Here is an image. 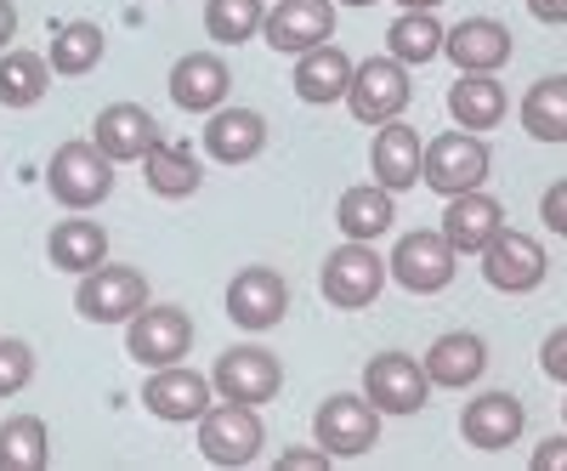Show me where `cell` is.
<instances>
[{
	"label": "cell",
	"instance_id": "ac0fdd59",
	"mask_svg": "<svg viewBox=\"0 0 567 471\" xmlns=\"http://www.w3.org/2000/svg\"><path fill=\"white\" fill-rule=\"evenodd\" d=\"M420 364H425V375H432V387L465 392L488 375V341L471 336V329H449V336H437L432 347H425Z\"/></svg>",
	"mask_w": 567,
	"mask_h": 471
},
{
	"label": "cell",
	"instance_id": "ba28073f",
	"mask_svg": "<svg viewBox=\"0 0 567 471\" xmlns=\"http://www.w3.org/2000/svg\"><path fill=\"white\" fill-rule=\"evenodd\" d=\"M148 307V278L125 262H103L80 273V290H74V313L85 324H125L131 313Z\"/></svg>",
	"mask_w": 567,
	"mask_h": 471
},
{
	"label": "cell",
	"instance_id": "7402d4cb",
	"mask_svg": "<svg viewBox=\"0 0 567 471\" xmlns=\"http://www.w3.org/2000/svg\"><path fill=\"white\" fill-rule=\"evenodd\" d=\"M267 149V120L256 109H216L205 120V154L216 165H250L256 154Z\"/></svg>",
	"mask_w": 567,
	"mask_h": 471
},
{
	"label": "cell",
	"instance_id": "484cf974",
	"mask_svg": "<svg viewBox=\"0 0 567 471\" xmlns=\"http://www.w3.org/2000/svg\"><path fill=\"white\" fill-rule=\"evenodd\" d=\"M449 114H454L460 131H477L483 136V131H494L511 114V98H505V85L494 74H460L449 85Z\"/></svg>",
	"mask_w": 567,
	"mask_h": 471
},
{
	"label": "cell",
	"instance_id": "277c9868",
	"mask_svg": "<svg viewBox=\"0 0 567 471\" xmlns=\"http://www.w3.org/2000/svg\"><path fill=\"white\" fill-rule=\"evenodd\" d=\"M125 352L131 364L142 369H165V364H182L194 352V318L171 301H148L142 313L125 318Z\"/></svg>",
	"mask_w": 567,
	"mask_h": 471
},
{
	"label": "cell",
	"instance_id": "836d02e7",
	"mask_svg": "<svg viewBox=\"0 0 567 471\" xmlns=\"http://www.w3.org/2000/svg\"><path fill=\"white\" fill-rule=\"evenodd\" d=\"M261 18L267 7L261 0H205V34L216 45H245L261 34Z\"/></svg>",
	"mask_w": 567,
	"mask_h": 471
},
{
	"label": "cell",
	"instance_id": "ffe728a7",
	"mask_svg": "<svg viewBox=\"0 0 567 471\" xmlns=\"http://www.w3.org/2000/svg\"><path fill=\"white\" fill-rule=\"evenodd\" d=\"M227 91H233V74L216 52H187L176 58L171 69V103L187 109V114H216L227 103Z\"/></svg>",
	"mask_w": 567,
	"mask_h": 471
},
{
	"label": "cell",
	"instance_id": "5b68a950",
	"mask_svg": "<svg viewBox=\"0 0 567 471\" xmlns=\"http://www.w3.org/2000/svg\"><path fill=\"white\" fill-rule=\"evenodd\" d=\"M261 443H267V427H261V414L250 403H210L199 414V454L210 465H227V471H239L250 460H261Z\"/></svg>",
	"mask_w": 567,
	"mask_h": 471
},
{
	"label": "cell",
	"instance_id": "f35d334b",
	"mask_svg": "<svg viewBox=\"0 0 567 471\" xmlns=\"http://www.w3.org/2000/svg\"><path fill=\"white\" fill-rule=\"evenodd\" d=\"M290 465V471H312V465H329V454L323 449H284L278 454V471Z\"/></svg>",
	"mask_w": 567,
	"mask_h": 471
},
{
	"label": "cell",
	"instance_id": "3957f363",
	"mask_svg": "<svg viewBox=\"0 0 567 471\" xmlns=\"http://www.w3.org/2000/svg\"><path fill=\"white\" fill-rule=\"evenodd\" d=\"M312 432H318V449L329 460H358L381 443V409L363 392H329L312 414Z\"/></svg>",
	"mask_w": 567,
	"mask_h": 471
},
{
	"label": "cell",
	"instance_id": "1f68e13d",
	"mask_svg": "<svg viewBox=\"0 0 567 471\" xmlns=\"http://www.w3.org/2000/svg\"><path fill=\"white\" fill-rule=\"evenodd\" d=\"M52 460V438H45L40 414H12L0 427V471H45Z\"/></svg>",
	"mask_w": 567,
	"mask_h": 471
},
{
	"label": "cell",
	"instance_id": "2e32d148",
	"mask_svg": "<svg viewBox=\"0 0 567 471\" xmlns=\"http://www.w3.org/2000/svg\"><path fill=\"white\" fill-rule=\"evenodd\" d=\"M511 29L499 18H460L449 34H443V58L460 69V74H499L511 63Z\"/></svg>",
	"mask_w": 567,
	"mask_h": 471
},
{
	"label": "cell",
	"instance_id": "8fae6325",
	"mask_svg": "<svg viewBox=\"0 0 567 471\" xmlns=\"http://www.w3.org/2000/svg\"><path fill=\"white\" fill-rule=\"evenodd\" d=\"M363 398L381 414H420L432 398V375L409 352H374L363 364Z\"/></svg>",
	"mask_w": 567,
	"mask_h": 471
},
{
	"label": "cell",
	"instance_id": "f546056e",
	"mask_svg": "<svg viewBox=\"0 0 567 471\" xmlns=\"http://www.w3.org/2000/svg\"><path fill=\"white\" fill-rule=\"evenodd\" d=\"M516 114H523V131L534 143H567V74L534 80Z\"/></svg>",
	"mask_w": 567,
	"mask_h": 471
},
{
	"label": "cell",
	"instance_id": "8992f818",
	"mask_svg": "<svg viewBox=\"0 0 567 471\" xmlns=\"http://www.w3.org/2000/svg\"><path fill=\"white\" fill-rule=\"evenodd\" d=\"M386 278H392V273H386L381 256H374V245L347 239V245L329 250V262H323V273H318V290H323L329 307L358 313V307H369L374 296L386 290Z\"/></svg>",
	"mask_w": 567,
	"mask_h": 471
},
{
	"label": "cell",
	"instance_id": "60d3db41",
	"mask_svg": "<svg viewBox=\"0 0 567 471\" xmlns=\"http://www.w3.org/2000/svg\"><path fill=\"white\" fill-rule=\"evenodd\" d=\"M12 34H18V7H12V0H0V52L12 45Z\"/></svg>",
	"mask_w": 567,
	"mask_h": 471
},
{
	"label": "cell",
	"instance_id": "6da1fadb",
	"mask_svg": "<svg viewBox=\"0 0 567 471\" xmlns=\"http://www.w3.org/2000/svg\"><path fill=\"white\" fill-rule=\"evenodd\" d=\"M420 182L432 187V194L454 199V194H471V187H483L488 182V143L477 131H443L425 143L420 154Z\"/></svg>",
	"mask_w": 567,
	"mask_h": 471
},
{
	"label": "cell",
	"instance_id": "9a60e30c",
	"mask_svg": "<svg viewBox=\"0 0 567 471\" xmlns=\"http://www.w3.org/2000/svg\"><path fill=\"white\" fill-rule=\"evenodd\" d=\"M210 398H216L210 375L182 369V364L148 369V381H142V403H148V414L171 420V427H187V420H199V414L210 409Z\"/></svg>",
	"mask_w": 567,
	"mask_h": 471
},
{
	"label": "cell",
	"instance_id": "52a82bcc",
	"mask_svg": "<svg viewBox=\"0 0 567 471\" xmlns=\"http://www.w3.org/2000/svg\"><path fill=\"white\" fill-rule=\"evenodd\" d=\"M414 98V85H409V69L386 52V58H363L352 63V85H347V109L358 125H386V120H403Z\"/></svg>",
	"mask_w": 567,
	"mask_h": 471
},
{
	"label": "cell",
	"instance_id": "4316f807",
	"mask_svg": "<svg viewBox=\"0 0 567 471\" xmlns=\"http://www.w3.org/2000/svg\"><path fill=\"white\" fill-rule=\"evenodd\" d=\"M336 222H341L347 239L374 245V239H381V233H392V222H398V194H392V187H381V182L347 187L341 205H336Z\"/></svg>",
	"mask_w": 567,
	"mask_h": 471
},
{
	"label": "cell",
	"instance_id": "74e56055",
	"mask_svg": "<svg viewBox=\"0 0 567 471\" xmlns=\"http://www.w3.org/2000/svg\"><path fill=\"white\" fill-rule=\"evenodd\" d=\"M534 471H567V432L561 438H545L534 449Z\"/></svg>",
	"mask_w": 567,
	"mask_h": 471
},
{
	"label": "cell",
	"instance_id": "b9f144b4",
	"mask_svg": "<svg viewBox=\"0 0 567 471\" xmlns=\"http://www.w3.org/2000/svg\"><path fill=\"white\" fill-rule=\"evenodd\" d=\"M398 7H403V12H437L443 0H398Z\"/></svg>",
	"mask_w": 567,
	"mask_h": 471
},
{
	"label": "cell",
	"instance_id": "d590c367",
	"mask_svg": "<svg viewBox=\"0 0 567 471\" xmlns=\"http://www.w3.org/2000/svg\"><path fill=\"white\" fill-rule=\"evenodd\" d=\"M539 222L556 233V239H567V176L545 187V199H539Z\"/></svg>",
	"mask_w": 567,
	"mask_h": 471
},
{
	"label": "cell",
	"instance_id": "d4e9b609",
	"mask_svg": "<svg viewBox=\"0 0 567 471\" xmlns=\"http://www.w3.org/2000/svg\"><path fill=\"white\" fill-rule=\"evenodd\" d=\"M45 256H52V267L58 273H91V267H103L109 262V233L91 222L85 211H74L69 222H58L52 227V239H45Z\"/></svg>",
	"mask_w": 567,
	"mask_h": 471
},
{
	"label": "cell",
	"instance_id": "5bb4252c",
	"mask_svg": "<svg viewBox=\"0 0 567 471\" xmlns=\"http://www.w3.org/2000/svg\"><path fill=\"white\" fill-rule=\"evenodd\" d=\"M284 313H290V278L272 267H239L227 285V318L261 336V329H278Z\"/></svg>",
	"mask_w": 567,
	"mask_h": 471
},
{
	"label": "cell",
	"instance_id": "603a6c76",
	"mask_svg": "<svg viewBox=\"0 0 567 471\" xmlns=\"http://www.w3.org/2000/svg\"><path fill=\"white\" fill-rule=\"evenodd\" d=\"M347 85H352V58L336 40H323V45H312V52L296 58V98L301 103H312V109L347 103Z\"/></svg>",
	"mask_w": 567,
	"mask_h": 471
},
{
	"label": "cell",
	"instance_id": "4dcf8cb0",
	"mask_svg": "<svg viewBox=\"0 0 567 471\" xmlns=\"http://www.w3.org/2000/svg\"><path fill=\"white\" fill-rule=\"evenodd\" d=\"M443 18L437 12H403L392 29H386V52L403 63V69H420V63H432L443 58Z\"/></svg>",
	"mask_w": 567,
	"mask_h": 471
},
{
	"label": "cell",
	"instance_id": "ee69618b",
	"mask_svg": "<svg viewBox=\"0 0 567 471\" xmlns=\"http://www.w3.org/2000/svg\"><path fill=\"white\" fill-rule=\"evenodd\" d=\"M561 427H567V403H561Z\"/></svg>",
	"mask_w": 567,
	"mask_h": 471
},
{
	"label": "cell",
	"instance_id": "7c38bea8",
	"mask_svg": "<svg viewBox=\"0 0 567 471\" xmlns=\"http://www.w3.org/2000/svg\"><path fill=\"white\" fill-rule=\"evenodd\" d=\"M210 387H216V398L261 409V403H272L284 392V364L267 347H256V341L250 347H227L216 358V369H210Z\"/></svg>",
	"mask_w": 567,
	"mask_h": 471
},
{
	"label": "cell",
	"instance_id": "7bdbcfd3",
	"mask_svg": "<svg viewBox=\"0 0 567 471\" xmlns=\"http://www.w3.org/2000/svg\"><path fill=\"white\" fill-rule=\"evenodd\" d=\"M336 7H374V0H336Z\"/></svg>",
	"mask_w": 567,
	"mask_h": 471
},
{
	"label": "cell",
	"instance_id": "e0dca14e",
	"mask_svg": "<svg viewBox=\"0 0 567 471\" xmlns=\"http://www.w3.org/2000/svg\"><path fill=\"white\" fill-rule=\"evenodd\" d=\"M523 427H528V409H523V398H511V392H477L465 403V414H460V438L471 449H483V454L511 449L516 438H523Z\"/></svg>",
	"mask_w": 567,
	"mask_h": 471
},
{
	"label": "cell",
	"instance_id": "83f0119b",
	"mask_svg": "<svg viewBox=\"0 0 567 471\" xmlns=\"http://www.w3.org/2000/svg\"><path fill=\"white\" fill-rule=\"evenodd\" d=\"M109 40H103V23L91 18H74V23H52V45H45V63H52V74L63 80H80L103 63Z\"/></svg>",
	"mask_w": 567,
	"mask_h": 471
},
{
	"label": "cell",
	"instance_id": "4fadbf2b",
	"mask_svg": "<svg viewBox=\"0 0 567 471\" xmlns=\"http://www.w3.org/2000/svg\"><path fill=\"white\" fill-rule=\"evenodd\" d=\"M261 40L278 58H301L312 45L336 40V0H278L261 18Z\"/></svg>",
	"mask_w": 567,
	"mask_h": 471
},
{
	"label": "cell",
	"instance_id": "30bf717a",
	"mask_svg": "<svg viewBox=\"0 0 567 471\" xmlns=\"http://www.w3.org/2000/svg\"><path fill=\"white\" fill-rule=\"evenodd\" d=\"M545 273H550L545 245L528 239V233H516V227H499L494 239L483 245V278H488V290H499V296H528V290H539Z\"/></svg>",
	"mask_w": 567,
	"mask_h": 471
},
{
	"label": "cell",
	"instance_id": "8d00e7d4",
	"mask_svg": "<svg viewBox=\"0 0 567 471\" xmlns=\"http://www.w3.org/2000/svg\"><path fill=\"white\" fill-rule=\"evenodd\" d=\"M539 369L550 375V381H561V387H567V324H561V329H550V336L539 341Z\"/></svg>",
	"mask_w": 567,
	"mask_h": 471
},
{
	"label": "cell",
	"instance_id": "9c48e42d",
	"mask_svg": "<svg viewBox=\"0 0 567 471\" xmlns=\"http://www.w3.org/2000/svg\"><path fill=\"white\" fill-rule=\"evenodd\" d=\"M454 262H460V250L443 239V227H414V233L398 239L386 273L398 278L409 296H437V290L454 285Z\"/></svg>",
	"mask_w": 567,
	"mask_h": 471
},
{
	"label": "cell",
	"instance_id": "f1b7e54d",
	"mask_svg": "<svg viewBox=\"0 0 567 471\" xmlns=\"http://www.w3.org/2000/svg\"><path fill=\"white\" fill-rule=\"evenodd\" d=\"M142 171H148V187L159 199H194L199 182H205V165H199L194 143H154L148 160H142Z\"/></svg>",
	"mask_w": 567,
	"mask_h": 471
},
{
	"label": "cell",
	"instance_id": "cb8c5ba5",
	"mask_svg": "<svg viewBox=\"0 0 567 471\" xmlns=\"http://www.w3.org/2000/svg\"><path fill=\"white\" fill-rule=\"evenodd\" d=\"M420 131L403 125V120H386L374 125V149H369V165H374V182L392 187V194H403V187L420 182Z\"/></svg>",
	"mask_w": 567,
	"mask_h": 471
},
{
	"label": "cell",
	"instance_id": "d6a6232c",
	"mask_svg": "<svg viewBox=\"0 0 567 471\" xmlns=\"http://www.w3.org/2000/svg\"><path fill=\"white\" fill-rule=\"evenodd\" d=\"M52 63L34 52H0V109H34L45 98Z\"/></svg>",
	"mask_w": 567,
	"mask_h": 471
},
{
	"label": "cell",
	"instance_id": "44dd1931",
	"mask_svg": "<svg viewBox=\"0 0 567 471\" xmlns=\"http://www.w3.org/2000/svg\"><path fill=\"white\" fill-rule=\"evenodd\" d=\"M505 227V205L483 187H471V194H454L449 211H443V239L460 250V256H483V245Z\"/></svg>",
	"mask_w": 567,
	"mask_h": 471
},
{
	"label": "cell",
	"instance_id": "d6986e66",
	"mask_svg": "<svg viewBox=\"0 0 567 471\" xmlns=\"http://www.w3.org/2000/svg\"><path fill=\"white\" fill-rule=\"evenodd\" d=\"M91 143H97L114 165L148 160V149L159 143V120L142 109V103H114V109L97 114V125H91Z\"/></svg>",
	"mask_w": 567,
	"mask_h": 471
},
{
	"label": "cell",
	"instance_id": "7a4b0ae2",
	"mask_svg": "<svg viewBox=\"0 0 567 471\" xmlns=\"http://www.w3.org/2000/svg\"><path fill=\"white\" fill-rule=\"evenodd\" d=\"M45 187L69 211H97L114 194V160L97 143H63L45 160Z\"/></svg>",
	"mask_w": 567,
	"mask_h": 471
},
{
	"label": "cell",
	"instance_id": "ab89813d",
	"mask_svg": "<svg viewBox=\"0 0 567 471\" xmlns=\"http://www.w3.org/2000/svg\"><path fill=\"white\" fill-rule=\"evenodd\" d=\"M528 12L539 23H567V0H528Z\"/></svg>",
	"mask_w": 567,
	"mask_h": 471
},
{
	"label": "cell",
	"instance_id": "e575fe53",
	"mask_svg": "<svg viewBox=\"0 0 567 471\" xmlns=\"http://www.w3.org/2000/svg\"><path fill=\"white\" fill-rule=\"evenodd\" d=\"M34 381V347L29 341H12L0 336V398H12Z\"/></svg>",
	"mask_w": 567,
	"mask_h": 471
}]
</instances>
